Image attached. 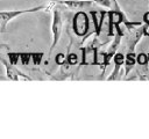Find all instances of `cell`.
<instances>
[{
	"instance_id": "d6986e66",
	"label": "cell",
	"mask_w": 149,
	"mask_h": 139,
	"mask_svg": "<svg viewBox=\"0 0 149 139\" xmlns=\"http://www.w3.org/2000/svg\"><path fill=\"white\" fill-rule=\"evenodd\" d=\"M9 47L8 44H5V43H0V50H7Z\"/></svg>"
},
{
	"instance_id": "5b68a950",
	"label": "cell",
	"mask_w": 149,
	"mask_h": 139,
	"mask_svg": "<svg viewBox=\"0 0 149 139\" xmlns=\"http://www.w3.org/2000/svg\"><path fill=\"white\" fill-rule=\"evenodd\" d=\"M59 3L65 6L69 9L81 10V9L91 8L93 5V1H90V0H62V1H59Z\"/></svg>"
},
{
	"instance_id": "7c38bea8",
	"label": "cell",
	"mask_w": 149,
	"mask_h": 139,
	"mask_svg": "<svg viewBox=\"0 0 149 139\" xmlns=\"http://www.w3.org/2000/svg\"><path fill=\"white\" fill-rule=\"evenodd\" d=\"M20 60L22 65H28L30 61V52H20Z\"/></svg>"
},
{
	"instance_id": "8992f818",
	"label": "cell",
	"mask_w": 149,
	"mask_h": 139,
	"mask_svg": "<svg viewBox=\"0 0 149 139\" xmlns=\"http://www.w3.org/2000/svg\"><path fill=\"white\" fill-rule=\"evenodd\" d=\"M91 15L93 19V23H94V29H95V36H99L101 32V28L104 24V20L105 16L107 15L106 10H91Z\"/></svg>"
},
{
	"instance_id": "ba28073f",
	"label": "cell",
	"mask_w": 149,
	"mask_h": 139,
	"mask_svg": "<svg viewBox=\"0 0 149 139\" xmlns=\"http://www.w3.org/2000/svg\"><path fill=\"white\" fill-rule=\"evenodd\" d=\"M113 60H114V70H113V72L111 73V76L107 78V80H114V79L118 78L119 71H120L121 66H122L123 63H125V56H123V53H121V52H115L114 56H113Z\"/></svg>"
},
{
	"instance_id": "e0dca14e",
	"label": "cell",
	"mask_w": 149,
	"mask_h": 139,
	"mask_svg": "<svg viewBox=\"0 0 149 139\" xmlns=\"http://www.w3.org/2000/svg\"><path fill=\"white\" fill-rule=\"evenodd\" d=\"M142 32L146 36H149V23H146V25L142 27Z\"/></svg>"
},
{
	"instance_id": "30bf717a",
	"label": "cell",
	"mask_w": 149,
	"mask_h": 139,
	"mask_svg": "<svg viewBox=\"0 0 149 139\" xmlns=\"http://www.w3.org/2000/svg\"><path fill=\"white\" fill-rule=\"evenodd\" d=\"M7 57H8V61L13 66H16L20 60V52H7Z\"/></svg>"
},
{
	"instance_id": "3957f363",
	"label": "cell",
	"mask_w": 149,
	"mask_h": 139,
	"mask_svg": "<svg viewBox=\"0 0 149 139\" xmlns=\"http://www.w3.org/2000/svg\"><path fill=\"white\" fill-rule=\"evenodd\" d=\"M90 28V20L85 12L79 10L74 14L72 21V29L77 36H85Z\"/></svg>"
},
{
	"instance_id": "9a60e30c",
	"label": "cell",
	"mask_w": 149,
	"mask_h": 139,
	"mask_svg": "<svg viewBox=\"0 0 149 139\" xmlns=\"http://www.w3.org/2000/svg\"><path fill=\"white\" fill-rule=\"evenodd\" d=\"M55 60H56V64H58V65L62 66V65H64V64L66 63V56L63 54V53H58V54L56 56Z\"/></svg>"
},
{
	"instance_id": "6da1fadb",
	"label": "cell",
	"mask_w": 149,
	"mask_h": 139,
	"mask_svg": "<svg viewBox=\"0 0 149 139\" xmlns=\"http://www.w3.org/2000/svg\"><path fill=\"white\" fill-rule=\"evenodd\" d=\"M45 8H47L45 5H40V6L27 8V9H14V10H2V12H0V32H6L7 24L12 20L16 19L17 16L23 15V14H28V13H35V12L44 10Z\"/></svg>"
},
{
	"instance_id": "4fadbf2b",
	"label": "cell",
	"mask_w": 149,
	"mask_h": 139,
	"mask_svg": "<svg viewBox=\"0 0 149 139\" xmlns=\"http://www.w3.org/2000/svg\"><path fill=\"white\" fill-rule=\"evenodd\" d=\"M66 63L70 65V66H73L78 63V57L76 53H70L66 56Z\"/></svg>"
},
{
	"instance_id": "2e32d148",
	"label": "cell",
	"mask_w": 149,
	"mask_h": 139,
	"mask_svg": "<svg viewBox=\"0 0 149 139\" xmlns=\"http://www.w3.org/2000/svg\"><path fill=\"white\" fill-rule=\"evenodd\" d=\"M93 2L102 6V7H106V8H111L112 7V1L111 0H92Z\"/></svg>"
},
{
	"instance_id": "7a4b0ae2",
	"label": "cell",
	"mask_w": 149,
	"mask_h": 139,
	"mask_svg": "<svg viewBox=\"0 0 149 139\" xmlns=\"http://www.w3.org/2000/svg\"><path fill=\"white\" fill-rule=\"evenodd\" d=\"M62 29H63V17H62V12L58 7L52 9V22H51V32H52V42L49 49V56L55 50L56 45L59 42L61 35H62Z\"/></svg>"
},
{
	"instance_id": "8fae6325",
	"label": "cell",
	"mask_w": 149,
	"mask_h": 139,
	"mask_svg": "<svg viewBox=\"0 0 149 139\" xmlns=\"http://www.w3.org/2000/svg\"><path fill=\"white\" fill-rule=\"evenodd\" d=\"M43 58V52H30V59L33 60L34 65H40Z\"/></svg>"
},
{
	"instance_id": "277c9868",
	"label": "cell",
	"mask_w": 149,
	"mask_h": 139,
	"mask_svg": "<svg viewBox=\"0 0 149 139\" xmlns=\"http://www.w3.org/2000/svg\"><path fill=\"white\" fill-rule=\"evenodd\" d=\"M98 64V46L90 44L88 46L83 49V60L80 63L81 66L84 65H97Z\"/></svg>"
},
{
	"instance_id": "9c48e42d",
	"label": "cell",
	"mask_w": 149,
	"mask_h": 139,
	"mask_svg": "<svg viewBox=\"0 0 149 139\" xmlns=\"http://www.w3.org/2000/svg\"><path fill=\"white\" fill-rule=\"evenodd\" d=\"M135 63H136V56H135V53L132 52V51H128V53L125 56V63H123V65H125V75H128L129 74V72L134 67Z\"/></svg>"
},
{
	"instance_id": "ac0fdd59",
	"label": "cell",
	"mask_w": 149,
	"mask_h": 139,
	"mask_svg": "<svg viewBox=\"0 0 149 139\" xmlns=\"http://www.w3.org/2000/svg\"><path fill=\"white\" fill-rule=\"evenodd\" d=\"M143 21H144L146 23H149V12L143 15Z\"/></svg>"
},
{
	"instance_id": "52a82bcc",
	"label": "cell",
	"mask_w": 149,
	"mask_h": 139,
	"mask_svg": "<svg viewBox=\"0 0 149 139\" xmlns=\"http://www.w3.org/2000/svg\"><path fill=\"white\" fill-rule=\"evenodd\" d=\"M0 63H2L5 68H6V78L8 80H13V81H19L20 80V75H19L20 71L15 66H13L8 60H6L2 57H0Z\"/></svg>"
},
{
	"instance_id": "5bb4252c",
	"label": "cell",
	"mask_w": 149,
	"mask_h": 139,
	"mask_svg": "<svg viewBox=\"0 0 149 139\" xmlns=\"http://www.w3.org/2000/svg\"><path fill=\"white\" fill-rule=\"evenodd\" d=\"M136 61L140 64V65H146L148 64V54L146 53H140L136 56Z\"/></svg>"
}]
</instances>
